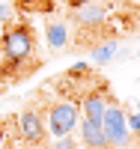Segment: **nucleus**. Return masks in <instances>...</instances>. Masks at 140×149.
<instances>
[{
    "instance_id": "f257e3e1",
    "label": "nucleus",
    "mask_w": 140,
    "mask_h": 149,
    "mask_svg": "<svg viewBox=\"0 0 140 149\" xmlns=\"http://www.w3.org/2000/svg\"><path fill=\"white\" fill-rule=\"evenodd\" d=\"M3 57H6V66L9 69H21L27 60H33V51H36V42H33V33L30 27L24 24H15L3 33Z\"/></svg>"
},
{
    "instance_id": "f03ea898",
    "label": "nucleus",
    "mask_w": 140,
    "mask_h": 149,
    "mask_svg": "<svg viewBox=\"0 0 140 149\" xmlns=\"http://www.w3.org/2000/svg\"><path fill=\"white\" fill-rule=\"evenodd\" d=\"M101 131H104L107 149H125L131 143V131H128V119H125L122 104L107 102V110L101 116Z\"/></svg>"
},
{
    "instance_id": "7ed1b4c3",
    "label": "nucleus",
    "mask_w": 140,
    "mask_h": 149,
    "mask_svg": "<svg viewBox=\"0 0 140 149\" xmlns=\"http://www.w3.org/2000/svg\"><path fill=\"white\" fill-rule=\"evenodd\" d=\"M81 122V104L75 102H57L54 107L48 110V119H45V131L51 137H66V134H75Z\"/></svg>"
},
{
    "instance_id": "20e7f679",
    "label": "nucleus",
    "mask_w": 140,
    "mask_h": 149,
    "mask_svg": "<svg viewBox=\"0 0 140 149\" xmlns=\"http://www.w3.org/2000/svg\"><path fill=\"white\" fill-rule=\"evenodd\" d=\"M18 134H21L27 143H42L45 134H48V131H45V119L36 113L33 107L21 110V113H18Z\"/></svg>"
},
{
    "instance_id": "39448f33",
    "label": "nucleus",
    "mask_w": 140,
    "mask_h": 149,
    "mask_svg": "<svg viewBox=\"0 0 140 149\" xmlns=\"http://www.w3.org/2000/svg\"><path fill=\"white\" fill-rule=\"evenodd\" d=\"M75 21L81 24V27H86V30H98L101 24L107 21V6L104 3H84V6H78L75 9Z\"/></svg>"
},
{
    "instance_id": "423d86ee",
    "label": "nucleus",
    "mask_w": 140,
    "mask_h": 149,
    "mask_svg": "<svg viewBox=\"0 0 140 149\" xmlns=\"http://www.w3.org/2000/svg\"><path fill=\"white\" fill-rule=\"evenodd\" d=\"M107 93H101V90H93V93H86L84 95V102H81V116L84 119H93V122H101V116H104V110H107Z\"/></svg>"
},
{
    "instance_id": "0eeeda50",
    "label": "nucleus",
    "mask_w": 140,
    "mask_h": 149,
    "mask_svg": "<svg viewBox=\"0 0 140 149\" xmlns=\"http://www.w3.org/2000/svg\"><path fill=\"white\" fill-rule=\"evenodd\" d=\"M78 134H81V143H84L86 149H107L104 131H101V122H93V119H84V116H81Z\"/></svg>"
},
{
    "instance_id": "6e6552de",
    "label": "nucleus",
    "mask_w": 140,
    "mask_h": 149,
    "mask_svg": "<svg viewBox=\"0 0 140 149\" xmlns=\"http://www.w3.org/2000/svg\"><path fill=\"white\" fill-rule=\"evenodd\" d=\"M45 42L51 51H63L69 45V27L63 21H48L45 24Z\"/></svg>"
},
{
    "instance_id": "1a4fd4ad",
    "label": "nucleus",
    "mask_w": 140,
    "mask_h": 149,
    "mask_svg": "<svg viewBox=\"0 0 140 149\" xmlns=\"http://www.w3.org/2000/svg\"><path fill=\"white\" fill-rule=\"evenodd\" d=\"M122 51V45H119V39H107V42H101V45H95L93 48V63L95 66H107L110 60H116V54Z\"/></svg>"
},
{
    "instance_id": "9d476101",
    "label": "nucleus",
    "mask_w": 140,
    "mask_h": 149,
    "mask_svg": "<svg viewBox=\"0 0 140 149\" xmlns=\"http://www.w3.org/2000/svg\"><path fill=\"white\" fill-rule=\"evenodd\" d=\"M12 18H15V6L6 3V0H0V27H6Z\"/></svg>"
},
{
    "instance_id": "9b49d317",
    "label": "nucleus",
    "mask_w": 140,
    "mask_h": 149,
    "mask_svg": "<svg viewBox=\"0 0 140 149\" xmlns=\"http://www.w3.org/2000/svg\"><path fill=\"white\" fill-rule=\"evenodd\" d=\"M54 149H81V140L75 137V134H66V137H57Z\"/></svg>"
},
{
    "instance_id": "f8f14e48",
    "label": "nucleus",
    "mask_w": 140,
    "mask_h": 149,
    "mask_svg": "<svg viewBox=\"0 0 140 149\" xmlns=\"http://www.w3.org/2000/svg\"><path fill=\"white\" fill-rule=\"evenodd\" d=\"M125 119H128V131H131V137H140V110H134V113H125Z\"/></svg>"
},
{
    "instance_id": "ddd939ff",
    "label": "nucleus",
    "mask_w": 140,
    "mask_h": 149,
    "mask_svg": "<svg viewBox=\"0 0 140 149\" xmlns=\"http://www.w3.org/2000/svg\"><path fill=\"white\" fill-rule=\"evenodd\" d=\"M84 3H93V0H69V6H72V9H78V6H84Z\"/></svg>"
},
{
    "instance_id": "4468645a",
    "label": "nucleus",
    "mask_w": 140,
    "mask_h": 149,
    "mask_svg": "<svg viewBox=\"0 0 140 149\" xmlns=\"http://www.w3.org/2000/svg\"><path fill=\"white\" fill-rule=\"evenodd\" d=\"M3 143H6V128L0 125V149H3Z\"/></svg>"
},
{
    "instance_id": "2eb2a0df",
    "label": "nucleus",
    "mask_w": 140,
    "mask_h": 149,
    "mask_svg": "<svg viewBox=\"0 0 140 149\" xmlns=\"http://www.w3.org/2000/svg\"><path fill=\"white\" fill-rule=\"evenodd\" d=\"M134 57H140V48H137V54H134Z\"/></svg>"
}]
</instances>
